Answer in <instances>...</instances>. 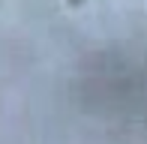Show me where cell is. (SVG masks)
I'll list each match as a JSON object with an SVG mask.
<instances>
[]
</instances>
